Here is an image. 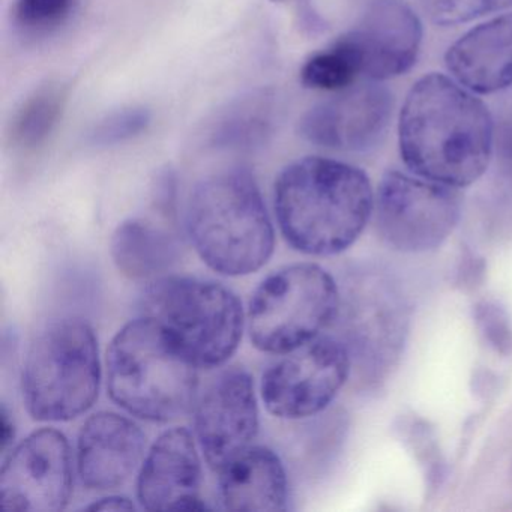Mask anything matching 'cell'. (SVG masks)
Masks as SVG:
<instances>
[{
    "instance_id": "obj_8",
    "label": "cell",
    "mask_w": 512,
    "mask_h": 512,
    "mask_svg": "<svg viewBox=\"0 0 512 512\" xmlns=\"http://www.w3.org/2000/svg\"><path fill=\"white\" fill-rule=\"evenodd\" d=\"M374 214L386 244L401 253H427L454 232L460 196L455 188L391 170L377 188Z\"/></svg>"
},
{
    "instance_id": "obj_16",
    "label": "cell",
    "mask_w": 512,
    "mask_h": 512,
    "mask_svg": "<svg viewBox=\"0 0 512 512\" xmlns=\"http://www.w3.org/2000/svg\"><path fill=\"white\" fill-rule=\"evenodd\" d=\"M146 436L127 416L98 412L83 424L77 442V469L89 490L124 485L145 457Z\"/></svg>"
},
{
    "instance_id": "obj_6",
    "label": "cell",
    "mask_w": 512,
    "mask_h": 512,
    "mask_svg": "<svg viewBox=\"0 0 512 512\" xmlns=\"http://www.w3.org/2000/svg\"><path fill=\"white\" fill-rule=\"evenodd\" d=\"M145 316L157 320L199 368L226 364L244 332L238 296L215 281L161 277L146 290Z\"/></svg>"
},
{
    "instance_id": "obj_25",
    "label": "cell",
    "mask_w": 512,
    "mask_h": 512,
    "mask_svg": "<svg viewBox=\"0 0 512 512\" xmlns=\"http://www.w3.org/2000/svg\"><path fill=\"white\" fill-rule=\"evenodd\" d=\"M77 0H14V20L29 32H47L64 25Z\"/></svg>"
},
{
    "instance_id": "obj_17",
    "label": "cell",
    "mask_w": 512,
    "mask_h": 512,
    "mask_svg": "<svg viewBox=\"0 0 512 512\" xmlns=\"http://www.w3.org/2000/svg\"><path fill=\"white\" fill-rule=\"evenodd\" d=\"M445 64L452 79L473 94H496L512 86V13L461 35L449 46Z\"/></svg>"
},
{
    "instance_id": "obj_10",
    "label": "cell",
    "mask_w": 512,
    "mask_h": 512,
    "mask_svg": "<svg viewBox=\"0 0 512 512\" xmlns=\"http://www.w3.org/2000/svg\"><path fill=\"white\" fill-rule=\"evenodd\" d=\"M73 455L67 436L55 428L29 434L11 451L0 472L5 511L58 512L73 494Z\"/></svg>"
},
{
    "instance_id": "obj_26",
    "label": "cell",
    "mask_w": 512,
    "mask_h": 512,
    "mask_svg": "<svg viewBox=\"0 0 512 512\" xmlns=\"http://www.w3.org/2000/svg\"><path fill=\"white\" fill-rule=\"evenodd\" d=\"M476 322L488 343L497 352L508 355L512 352V326L508 314L499 305L482 302L476 307Z\"/></svg>"
},
{
    "instance_id": "obj_28",
    "label": "cell",
    "mask_w": 512,
    "mask_h": 512,
    "mask_svg": "<svg viewBox=\"0 0 512 512\" xmlns=\"http://www.w3.org/2000/svg\"><path fill=\"white\" fill-rule=\"evenodd\" d=\"M494 146L503 166L512 167V113H509L497 127L494 134Z\"/></svg>"
},
{
    "instance_id": "obj_12",
    "label": "cell",
    "mask_w": 512,
    "mask_h": 512,
    "mask_svg": "<svg viewBox=\"0 0 512 512\" xmlns=\"http://www.w3.org/2000/svg\"><path fill=\"white\" fill-rule=\"evenodd\" d=\"M194 431L206 463L220 470L259 433L254 380L241 367L220 371L194 406Z\"/></svg>"
},
{
    "instance_id": "obj_15",
    "label": "cell",
    "mask_w": 512,
    "mask_h": 512,
    "mask_svg": "<svg viewBox=\"0 0 512 512\" xmlns=\"http://www.w3.org/2000/svg\"><path fill=\"white\" fill-rule=\"evenodd\" d=\"M202 460L187 428L164 431L149 449L137 479V497L148 511H196L208 505L200 496Z\"/></svg>"
},
{
    "instance_id": "obj_7",
    "label": "cell",
    "mask_w": 512,
    "mask_h": 512,
    "mask_svg": "<svg viewBox=\"0 0 512 512\" xmlns=\"http://www.w3.org/2000/svg\"><path fill=\"white\" fill-rule=\"evenodd\" d=\"M340 310L338 284L322 266H286L254 290L247 313L251 343L262 352L284 355L320 337Z\"/></svg>"
},
{
    "instance_id": "obj_11",
    "label": "cell",
    "mask_w": 512,
    "mask_h": 512,
    "mask_svg": "<svg viewBox=\"0 0 512 512\" xmlns=\"http://www.w3.org/2000/svg\"><path fill=\"white\" fill-rule=\"evenodd\" d=\"M394 106V94L379 82L353 85L311 107L299 121V134L320 148L370 152L385 140Z\"/></svg>"
},
{
    "instance_id": "obj_22",
    "label": "cell",
    "mask_w": 512,
    "mask_h": 512,
    "mask_svg": "<svg viewBox=\"0 0 512 512\" xmlns=\"http://www.w3.org/2000/svg\"><path fill=\"white\" fill-rule=\"evenodd\" d=\"M359 79L358 58L341 35L328 49L314 53L301 68L302 85L314 91L340 92Z\"/></svg>"
},
{
    "instance_id": "obj_3",
    "label": "cell",
    "mask_w": 512,
    "mask_h": 512,
    "mask_svg": "<svg viewBox=\"0 0 512 512\" xmlns=\"http://www.w3.org/2000/svg\"><path fill=\"white\" fill-rule=\"evenodd\" d=\"M187 229L200 259L227 277L253 274L274 254V226L247 170H223L200 181L188 199Z\"/></svg>"
},
{
    "instance_id": "obj_24",
    "label": "cell",
    "mask_w": 512,
    "mask_h": 512,
    "mask_svg": "<svg viewBox=\"0 0 512 512\" xmlns=\"http://www.w3.org/2000/svg\"><path fill=\"white\" fill-rule=\"evenodd\" d=\"M422 10L439 26H455L512 7V0H421Z\"/></svg>"
},
{
    "instance_id": "obj_27",
    "label": "cell",
    "mask_w": 512,
    "mask_h": 512,
    "mask_svg": "<svg viewBox=\"0 0 512 512\" xmlns=\"http://www.w3.org/2000/svg\"><path fill=\"white\" fill-rule=\"evenodd\" d=\"M278 4H296L305 23L316 31L331 28L338 16H343L359 0H272Z\"/></svg>"
},
{
    "instance_id": "obj_18",
    "label": "cell",
    "mask_w": 512,
    "mask_h": 512,
    "mask_svg": "<svg viewBox=\"0 0 512 512\" xmlns=\"http://www.w3.org/2000/svg\"><path fill=\"white\" fill-rule=\"evenodd\" d=\"M218 478V496L229 511L277 512L287 508L289 484L283 461L266 446H248Z\"/></svg>"
},
{
    "instance_id": "obj_21",
    "label": "cell",
    "mask_w": 512,
    "mask_h": 512,
    "mask_svg": "<svg viewBox=\"0 0 512 512\" xmlns=\"http://www.w3.org/2000/svg\"><path fill=\"white\" fill-rule=\"evenodd\" d=\"M67 103L62 83H47L38 88L17 110L11 124V140L22 149H35L49 139Z\"/></svg>"
},
{
    "instance_id": "obj_2",
    "label": "cell",
    "mask_w": 512,
    "mask_h": 512,
    "mask_svg": "<svg viewBox=\"0 0 512 512\" xmlns=\"http://www.w3.org/2000/svg\"><path fill=\"white\" fill-rule=\"evenodd\" d=\"M374 200L367 173L331 158H301L275 182L281 233L308 256H334L355 244L373 215Z\"/></svg>"
},
{
    "instance_id": "obj_30",
    "label": "cell",
    "mask_w": 512,
    "mask_h": 512,
    "mask_svg": "<svg viewBox=\"0 0 512 512\" xmlns=\"http://www.w3.org/2000/svg\"><path fill=\"white\" fill-rule=\"evenodd\" d=\"M2 451H7L11 445H13L14 437H16V428H14V422L11 421L10 415H8L7 407H2Z\"/></svg>"
},
{
    "instance_id": "obj_9",
    "label": "cell",
    "mask_w": 512,
    "mask_h": 512,
    "mask_svg": "<svg viewBox=\"0 0 512 512\" xmlns=\"http://www.w3.org/2000/svg\"><path fill=\"white\" fill-rule=\"evenodd\" d=\"M350 371L352 355L346 343L320 335L274 362L263 373L260 394L277 418H308L334 401Z\"/></svg>"
},
{
    "instance_id": "obj_14",
    "label": "cell",
    "mask_w": 512,
    "mask_h": 512,
    "mask_svg": "<svg viewBox=\"0 0 512 512\" xmlns=\"http://www.w3.org/2000/svg\"><path fill=\"white\" fill-rule=\"evenodd\" d=\"M352 320L350 355L353 350L362 368L377 379L395 364L406 341V299L391 278L373 272L358 287Z\"/></svg>"
},
{
    "instance_id": "obj_20",
    "label": "cell",
    "mask_w": 512,
    "mask_h": 512,
    "mask_svg": "<svg viewBox=\"0 0 512 512\" xmlns=\"http://www.w3.org/2000/svg\"><path fill=\"white\" fill-rule=\"evenodd\" d=\"M113 262L131 280H158L178 262V241L143 220L124 221L110 242Z\"/></svg>"
},
{
    "instance_id": "obj_19",
    "label": "cell",
    "mask_w": 512,
    "mask_h": 512,
    "mask_svg": "<svg viewBox=\"0 0 512 512\" xmlns=\"http://www.w3.org/2000/svg\"><path fill=\"white\" fill-rule=\"evenodd\" d=\"M277 97L271 89H256L221 107L205 131L217 149H254L271 139L277 121Z\"/></svg>"
},
{
    "instance_id": "obj_29",
    "label": "cell",
    "mask_w": 512,
    "mask_h": 512,
    "mask_svg": "<svg viewBox=\"0 0 512 512\" xmlns=\"http://www.w3.org/2000/svg\"><path fill=\"white\" fill-rule=\"evenodd\" d=\"M92 511H133L134 503L127 497L109 496L88 506Z\"/></svg>"
},
{
    "instance_id": "obj_23",
    "label": "cell",
    "mask_w": 512,
    "mask_h": 512,
    "mask_svg": "<svg viewBox=\"0 0 512 512\" xmlns=\"http://www.w3.org/2000/svg\"><path fill=\"white\" fill-rule=\"evenodd\" d=\"M151 119V112L145 107L116 110L92 128L89 142L95 146L119 145L145 133Z\"/></svg>"
},
{
    "instance_id": "obj_5",
    "label": "cell",
    "mask_w": 512,
    "mask_h": 512,
    "mask_svg": "<svg viewBox=\"0 0 512 512\" xmlns=\"http://www.w3.org/2000/svg\"><path fill=\"white\" fill-rule=\"evenodd\" d=\"M100 383L98 340L85 320H55L32 341L23 365L22 394L35 421L79 418L94 406Z\"/></svg>"
},
{
    "instance_id": "obj_4",
    "label": "cell",
    "mask_w": 512,
    "mask_h": 512,
    "mask_svg": "<svg viewBox=\"0 0 512 512\" xmlns=\"http://www.w3.org/2000/svg\"><path fill=\"white\" fill-rule=\"evenodd\" d=\"M199 367L149 316L131 320L107 350V389L136 418L170 422L196 406Z\"/></svg>"
},
{
    "instance_id": "obj_13",
    "label": "cell",
    "mask_w": 512,
    "mask_h": 512,
    "mask_svg": "<svg viewBox=\"0 0 512 512\" xmlns=\"http://www.w3.org/2000/svg\"><path fill=\"white\" fill-rule=\"evenodd\" d=\"M341 37L358 58L361 79L385 82L412 70L424 28L404 0H373Z\"/></svg>"
},
{
    "instance_id": "obj_1",
    "label": "cell",
    "mask_w": 512,
    "mask_h": 512,
    "mask_svg": "<svg viewBox=\"0 0 512 512\" xmlns=\"http://www.w3.org/2000/svg\"><path fill=\"white\" fill-rule=\"evenodd\" d=\"M493 116L472 91L445 74L421 77L406 95L398 143L413 175L446 187H469L494 152Z\"/></svg>"
}]
</instances>
